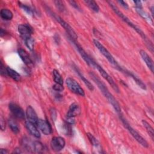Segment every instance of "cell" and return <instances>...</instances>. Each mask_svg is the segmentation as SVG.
Wrapping results in <instances>:
<instances>
[{"instance_id": "obj_1", "label": "cell", "mask_w": 154, "mask_h": 154, "mask_svg": "<svg viewBox=\"0 0 154 154\" xmlns=\"http://www.w3.org/2000/svg\"><path fill=\"white\" fill-rule=\"evenodd\" d=\"M110 5V7L112 8V10L114 11V13L119 17H120L125 22H126L129 26H130L132 28H133L134 30L136 31V32L137 33H138L139 35H140V36L142 37V38L143 39V40L144 41L147 47L149 48V49L153 53V44L152 43V42L147 38V37L145 33L138 27H137L134 23H133L129 18H128L125 14H123L120 10L119 9L111 2H108Z\"/></svg>"}, {"instance_id": "obj_2", "label": "cell", "mask_w": 154, "mask_h": 154, "mask_svg": "<svg viewBox=\"0 0 154 154\" xmlns=\"http://www.w3.org/2000/svg\"><path fill=\"white\" fill-rule=\"evenodd\" d=\"M90 76L91 77L92 79L95 82V83L98 86L99 88L102 93V94L104 95V96L107 99V100L109 101V102L111 104L115 111L119 113L120 114L121 112V108L120 106L116 100V99L114 98V97L112 96V94L109 92L107 87L105 86V84L98 78V76L93 72H90Z\"/></svg>"}, {"instance_id": "obj_3", "label": "cell", "mask_w": 154, "mask_h": 154, "mask_svg": "<svg viewBox=\"0 0 154 154\" xmlns=\"http://www.w3.org/2000/svg\"><path fill=\"white\" fill-rule=\"evenodd\" d=\"M93 43H94V46L97 48V49L99 51V52L107 59V60L112 65H113L115 67V68H116L119 71L123 72L124 69L123 67H122L118 64V63L114 59V58L112 57V55L111 54V53L98 40H97L96 39L93 40Z\"/></svg>"}, {"instance_id": "obj_4", "label": "cell", "mask_w": 154, "mask_h": 154, "mask_svg": "<svg viewBox=\"0 0 154 154\" xmlns=\"http://www.w3.org/2000/svg\"><path fill=\"white\" fill-rule=\"evenodd\" d=\"M120 120H122V123H123L125 127L128 129V131L132 135V136L135 138V140L139 144H140L142 146L146 147V148L148 147L149 144H148V143L147 142V141L136 130H135L134 128H132L131 126V125L129 124V123L127 122V120L123 117V116L122 114H120Z\"/></svg>"}, {"instance_id": "obj_5", "label": "cell", "mask_w": 154, "mask_h": 154, "mask_svg": "<svg viewBox=\"0 0 154 154\" xmlns=\"http://www.w3.org/2000/svg\"><path fill=\"white\" fill-rule=\"evenodd\" d=\"M93 67H95L96 69H97V70L99 72V73H100V75H102V76L107 81V82L109 84V85L111 86V87L112 88V89L116 91L117 93H119V87L117 86V85L116 84V82H114V81L113 80V79L112 78V77L103 69V67L100 66L99 64L97 63V62H96L95 61L93 63Z\"/></svg>"}, {"instance_id": "obj_6", "label": "cell", "mask_w": 154, "mask_h": 154, "mask_svg": "<svg viewBox=\"0 0 154 154\" xmlns=\"http://www.w3.org/2000/svg\"><path fill=\"white\" fill-rule=\"evenodd\" d=\"M52 16H54V19L64 28V29L66 30V32L68 34L69 38L73 40L76 41L77 38H78V35L76 34L75 31L73 29V28L69 25V23H67L66 21H64L61 17H60V16L54 14V15H52Z\"/></svg>"}, {"instance_id": "obj_7", "label": "cell", "mask_w": 154, "mask_h": 154, "mask_svg": "<svg viewBox=\"0 0 154 154\" xmlns=\"http://www.w3.org/2000/svg\"><path fill=\"white\" fill-rule=\"evenodd\" d=\"M66 84L69 89L73 93L81 96H85V92L83 88L77 82L76 80L72 78H67L66 80Z\"/></svg>"}, {"instance_id": "obj_8", "label": "cell", "mask_w": 154, "mask_h": 154, "mask_svg": "<svg viewBox=\"0 0 154 154\" xmlns=\"http://www.w3.org/2000/svg\"><path fill=\"white\" fill-rule=\"evenodd\" d=\"M65 144V140L61 137H54L51 141V149L55 152L61 151L64 147Z\"/></svg>"}, {"instance_id": "obj_9", "label": "cell", "mask_w": 154, "mask_h": 154, "mask_svg": "<svg viewBox=\"0 0 154 154\" xmlns=\"http://www.w3.org/2000/svg\"><path fill=\"white\" fill-rule=\"evenodd\" d=\"M8 107L11 112L16 118L19 119H25V112L23 109L20 106H19L16 103L11 102L9 103Z\"/></svg>"}, {"instance_id": "obj_10", "label": "cell", "mask_w": 154, "mask_h": 154, "mask_svg": "<svg viewBox=\"0 0 154 154\" xmlns=\"http://www.w3.org/2000/svg\"><path fill=\"white\" fill-rule=\"evenodd\" d=\"M18 32L20 34V37L24 40H26L31 37V35L32 32V28L29 25L27 24H21L17 27Z\"/></svg>"}, {"instance_id": "obj_11", "label": "cell", "mask_w": 154, "mask_h": 154, "mask_svg": "<svg viewBox=\"0 0 154 154\" xmlns=\"http://www.w3.org/2000/svg\"><path fill=\"white\" fill-rule=\"evenodd\" d=\"M37 126L39 129L46 135H48L52 133V128L49 123L45 120L38 119Z\"/></svg>"}, {"instance_id": "obj_12", "label": "cell", "mask_w": 154, "mask_h": 154, "mask_svg": "<svg viewBox=\"0 0 154 154\" xmlns=\"http://www.w3.org/2000/svg\"><path fill=\"white\" fill-rule=\"evenodd\" d=\"M140 54L141 57H142V59L147 65V66L149 67V69L150 70V71L153 73V69H154V65H153V61L152 59L150 58V57L147 54V53L144 51V50H140Z\"/></svg>"}, {"instance_id": "obj_13", "label": "cell", "mask_w": 154, "mask_h": 154, "mask_svg": "<svg viewBox=\"0 0 154 154\" xmlns=\"http://www.w3.org/2000/svg\"><path fill=\"white\" fill-rule=\"evenodd\" d=\"M26 116L28 121L33 123L37 125V122L38 121V117L35 111L31 106H28L26 110Z\"/></svg>"}, {"instance_id": "obj_14", "label": "cell", "mask_w": 154, "mask_h": 154, "mask_svg": "<svg viewBox=\"0 0 154 154\" xmlns=\"http://www.w3.org/2000/svg\"><path fill=\"white\" fill-rule=\"evenodd\" d=\"M81 113V108L79 105L76 103H73L70 105L69 110L67 111L66 117H74L76 116H79Z\"/></svg>"}, {"instance_id": "obj_15", "label": "cell", "mask_w": 154, "mask_h": 154, "mask_svg": "<svg viewBox=\"0 0 154 154\" xmlns=\"http://www.w3.org/2000/svg\"><path fill=\"white\" fill-rule=\"evenodd\" d=\"M36 126L37 125L29 121H26L25 122V126L30 134L35 138H38L40 137V134Z\"/></svg>"}, {"instance_id": "obj_16", "label": "cell", "mask_w": 154, "mask_h": 154, "mask_svg": "<svg viewBox=\"0 0 154 154\" xmlns=\"http://www.w3.org/2000/svg\"><path fill=\"white\" fill-rule=\"evenodd\" d=\"M18 54L23 62L28 66H30L32 64V61L30 58L28 53L23 49H19L18 50Z\"/></svg>"}, {"instance_id": "obj_17", "label": "cell", "mask_w": 154, "mask_h": 154, "mask_svg": "<svg viewBox=\"0 0 154 154\" xmlns=\"http://www.w3.org/2000/svg\"><path fill=\"white\" fill-rule=\"evenodd\" d=\"M124 73H125L126 74H127L128 75H129V76H131V78H133V79L135 81V82L137 83V84L143 90H146V85L143 83V82L140 79H139L137 76H136L132 72H129L128 70H124Z\"/></svg>"}, {"instance_id": "obj_18", "label": "cell", "mask_w": 154, "mask_h": 154, "mask_svg": "<svg viewBox=\"0 0 154 154\" xmlns=\"http://www.w3.org/2000/svg\"><path fill=\"white\" fill-rule=\"evenodd\" d=\"M136 11L138 13V14L144 19L145 20L149 25H153V20L151 18V17L150 16V15L147 13L145 11H144L142 8H136Z\"/></svg>"}, {"instance_id": "obj_19", "label": "cell", "mask_w": 154, "mask_h": 154, "mask_svg": "<svg viewBox=\"0 0 154 154\" xmlns=\"http://www.w3.org/2000/svg\"><path fill=\"white\" fill-rule=\"evenodd\" d=\"M74 69H75V70L76 72V73L78 74V75H79V77H80V78L82 80V81H83V82H84V84L86 85V86L87 87V88H88L90 90L93 91V90H94V87H93V85H92V84H91L87 79H86V78L84 76V75H82V73L80 72V70L77 68L76 66H74Z\"/></svg>"}, {"instance_id": "obj_20", "label": "cell", "mask_w": 154, "mask_h": 154, "mask_svg": "<svg viewBox=\"0 0 154 154\" xmlns=\"http://www.w3.org/2000/svg\"><path fill=\"white\" fill-rule=\"evenodd\" d=\"M0 15L1 18L5 20H10L12 19L13 17L12 12L7 8L2 9L0 12Z\"/></svg>"}, {"instance_id": "obj_21", "label": "cell", "mask_w": 154, "mask_h": 154, "mask_svg": "<svg viewBox=\"0 0 154 154\" xmlns=\"http://www.w3.org/2000/svg\"><path fill=\"white\" fill-rule=\"evenodd\" d=\"M7 75L11 78H12L13 80L16 81H19L21 79V76L19 75V73H18L16 71H15L14 70L12 69L11 68L7 67Z\"/></svg>"}, {"instance_id": "obj_22", "label": "cell", "mask_w": 154, "mask_h": 154, "mask_svg": "<svg viewBox=\"0 0 154 154\" xmlns=\"http://www.w3.org/2000/svg\"><path fill=\"white\" fill-rule=\"evenodd\" d=\"M8 125L10 128L13 133L17 134L20 132V128L19 126L18 123L13 118H10L8 120Z\"/></svg>"}, {"instance_id": "obj_23", "label": "cell", "mask_w": 154, "mask_h": 154, "mask_svg": "<svg viewBox=\"0 0 154 154\" xmlns=\"http://www.w3.org/2000/svg\"><path fill=\"white\" fill-rule=\"evenodd\" d=\"M142 123H143L144 127L146 128L147 133L150 135L151 139L153 141L154 140V130H153V128L151 126V125L147 122H146L144 120H142Z\"/></svg>"}, {"instance_id": "obj_24", "label": "cell", "mask_w": 154, "mask_h": 154, "mask_svg": "<svg viewBox=\"0 0 154 154\" xmlns=\"http://www.w3.org/2000/svg\"><path fill=\"white\" fill-rule=\"evenodd\" d=\"M86 5L93 11L94 12H98L99 11V7L97 3L94 1H91V0H87L84 1Z\"/></svg>"}, {"instance_id": "obj_25", "label": "cell", "mask_w": 154, "mask_h": 154, "mask_svg": "<svg viewBox=\"0 0 154 154\" xmlns=\"http://www.w3.org/2000/svg\"><path fill=\"white\" fill-rule=\"evenodd\" d=\"M52 75H53L54 81H55V83L60 84L61 85L63 84V79L62 78L61 75L60 74V73L58 72V70L54 69L52 71Z\"/></svg>"}, {"instance_id": "obj_26", "label": "cell", "mask_w": 154, "mask_h": 154, "mask_svg": "<svg viewBox=\"0 0 154 154\" xmlns=\"http://www.w3.org/2000/svg\"><path fill=\"white\" fill-rule=\"evenodd\" d=\"M44 147L43 144L39 141H34L33 143V150L37 153L43 152Z\"/></svg>"}, {"instance_id": "obj_27", "label": "cell", "mask_w": 154, "mask_h": 154, "mask_svg": "<svg viewBox=\"0 0 154 154\" xmlns=\"http://www.w3.org/2000/svg\"><path fill=\"white\" fill-rule=\"evenodd\" d=\"M87 136L89 140V141H90L91 144L95 146V147H98L99 146V142L98 141V140L93 135V134H91V133L88 132L87 134Z\"/></svg>"}, {"instance_id": "obj_28", "label": "cell", "mask_w": 154, "mask_h": 154, "mask_svg": "<svg viewBox=\"0 0 154 154\" xmlns=\"http://www.w3.org/2000/svg\"><path fill=\"white\" fill-rule=\"evenodd\" d=\"M25 45L27 46V48L29 50L32 51L34 49V41L33 38L31 37L30 38L25 40Z\"/></svg>"}, {"instance_id": "obj_29", "label": "cell", "mask_w": 154, "mask_h": 154, "mask_svg": "<svg viewBox=\"0 0 154 154\" xmlns=\"http://www.w3.org/2000/svg\"><path fill=\"white\" fill-rule=\"evenodd\" d=\"M54 3H55V5L56 7L58 9V10L60 11L64 12L65 11L66 8H65L64 3L62 1H55Z\"/></svg>"}, {"instance_id": "obj_30", "label": "cell", "mask_w": 154, "mask_h": 154, "mask_svg": "<svg viewBox=\"0 0 154 154\" xmlns=\"http://www.w3.org/2000/svg\"><path fill=\"white\" fill-rule=\"evenodd\" d=\"M19 6L26 13H28V14L29 15H32L33 14V11L32 10H31V8L30 7H29L28 6L26 5L25 4H21L20 2H19Z\"/></svg>"}, {"instance_id": "obj_31", "label": "cell", "mask_w": 154, "mask_h": 154, "mask_svg": "<svg viewBox=\"0 0 154 154\" xmlns=\"http://www.w3.org/2000/svg\"><path fill=\"white\" fill-rule=\"evenodd\" d=\"M52 88L57 91H62L64 90L63 85L61 84H57V83H55L52 86Z\"/></svg>"}, {"instance_id": "obj_32", "label": "cell", "mask_w": 154, "mask_h": 154, "mask_svg": "<svg viewBox=\"0 0 154 154\" xmlns=\"http://www.w3.org/2000/svg\"><path fill=\"white\" fill-rule=\"evenodd\" d=\"M0 72H1V75H7V68H5L4 66L2 63H1V67H0Z\"/></svg>"}, {"instance_id": "obj_33", "label": "cell", "mask_w": 154, "mask_h": 154, "mask_svg": "<svg viewBox=\"0 0 154 154\" xmlns=\"http://www.w3.org/2000/svg\"><path fill=\"white\" fill-rule=\"evenodd\" d=\"M0 123H1V130L4 131L5 128V121H4L2 117H1Z\"/></svg>"}, {"instance_id": "obj_34", "label": "cell", "mask_w": 154, "mask_h": 154, "mask_svg": "<svg viewBox=\"0 0 154 154\" xmlns=\"http://www.w3.org/2000/svg\"><path fill=\"white\" fill-rule=\"evenodd\" d=\"M69 2L70 4V5H71L72 6H73V7L74 8H75L76 9H77V10H80L79 7L78 6V4H77L75 1H69Z\"/></svg>"}, {"instance_id": "obj_35", "label": "cell", "mask_w": 154, "mask_h": 154, "mask_svg": "<svg viewBox=\"0 0 154 154\" xmlns=\"http://www.w3.org/2000/svg\"><path fill=\"white\" fill-rule=\"evenodd\" d=\"M117 2H118L123 7H124L125 8L128 9V8H129L128 5L127 3H126L125 1H118Z\"/></svg>"}, {"instance_id": "obj_36", "label": "cell", "mask_w": 154, "mask_h": 154, "mask_svg": "<svg viewBox=\"0 0 154 154\" xmlns=\"http://www.w3.org/2000/svg\"><path fill=\"white\" fill-rule=\"evenodd\" d=\"M134 2L135 4L136 8H142V4H141V2L140 1H134Z\"/></svg>"}, {"instance_id": "obj_37", "label": "cell", "mask_w": 154, "mask_h": 154, "mask_svg": "<svg viewBox=\"0 0 154 154\" xmlns=\"http://www.w3.org/2000/svg\"><path fill=\"white\" fill-rule=\"evenodd\" d=\"M51 117L52 119V120H54V117H55V118L57 117V113H56V111L52 109V110H51Z\"/></svg>"}, {"instance_id": "obj_38", "label": "cell", "mask_w": 154, "mask_h": 154, "mask_svg": "<svg viewBox=\"0 0 154 154\" xmlns=\"http://www.w3.org/2000/svg\"><path fill=\"white\" fill-rule=\"evenodd\" d=\"M0 153L1 154H7L8 153V152L6 150V149H1L0 150Z\"/></svg>"}, {"instance_id": "obj_39", "label": "cell", "mask_w": 154, "mask_h": 154, "mask_svg": "<svg viewBox=\"0 0 154 154\" xmlns=\"http://www.w3.org/2000/svg\"><path fill=\"white\" fill-rule=\"evenodd\" d=\"M5 30H4L2 28L1 29V32H0V35L1 37H2L4 35H5Z\"/></svg>"}, {"instance_id": "obj_40", "label": "cell", "mask_w": 154, "mask_h": 154, "mask_svg": "<svg viewBox=\"0 0 154 154\" xmlns=\"http://www.w3.org/2000/svg\"><path fill=\"white\" fill-rule=\"evenodd\" d=\"M150 11L152 12V15L153 16V6L150 7Z\"/></svg>"}]
</instances>
